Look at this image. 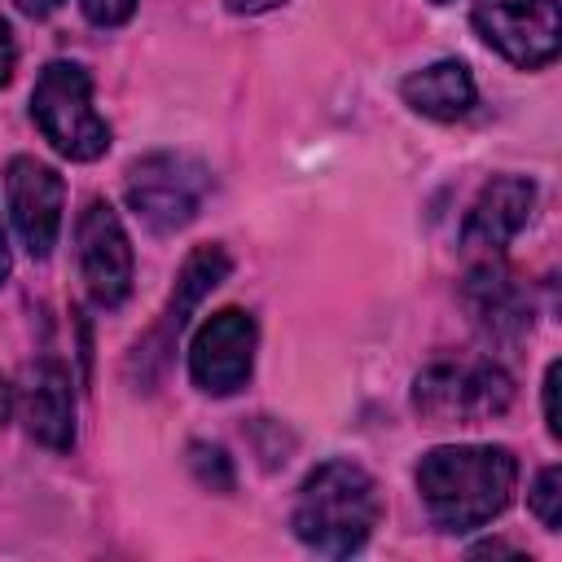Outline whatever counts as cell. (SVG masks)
<instances>
[{
	"label": "cell",
	"mask_w": 562,
	"mask_h": 562,
	"mask_svg": "<svg viewBox=\"0 0 562 562\" xmlns=\"http://www.w3.org/2000/svg\"><path fill=\"white\" fill-rule=\"evenodd\" d=\"M417 492L439 531H474L492 522L518 483V461L501 443H443L417 461Z\"/></svg>",
	"instance_id": "6da1fadb"
},
{
	"label": "cell",
	"mask_w": 562,
	"mask_h": 562,
	"mask_svg": "<svg viewBox=\"0 0 562 562\" xmlns=\"http://www.w3.org/2000/svg\"><path fill=\"white\" fill-rule=\"evenodd\" d=\"M378 522H382V487L364 465L347 457H329L316 470H307V479L299 483L290 527L312 553L351 558L369 544Z\"/></svg>",
	"instance_id": "7a4b0ae2"
},
{
	"label": "cell",
	"mask_w": 562,
	"mask_h": 562,
	"mask_svg": "<svg viewBox=\"0 0 562 562\" xmlns=\"http://www.w3.org/2000/svg\"><path fill=\"white\" fill-rule=\"evenodd\" d=\"M514 404V378L492 356H448L413 378V408L430 426H479Z\"/></svg>",
	"instance_id": "3957f363"
},
{
	"label": "cell",
	"mask_w": 562,
	"mask_h": 562,
	"mask_svg": "<svg viewBox=\"0 0 562 562\" xmlns=\"http://www.w3.org/2000/svg\"><path fill=\"white\" fill-rule=\"evenodd\" d=\"M40 136L70 162H92L110 149V123L92 105V75L79 61H48L31 88Z\"/></svg>",
	"instance_id": "277c9868"
},
{
	"label": "cell",
	"mask_w": 562,
	"mask_h": 562,
	"mask_svg": "<svg viewBox=\"0 0 562 562\" xmlns=\"http://www.w3.org/2000/svg\"><path fill=\"white\" fill-rule=\"evenodd\" d=\"M206 189H211V171L198 158L176 154V149L136 158L127 167V184H123L127 206L158 237H171L184 224H193V215L206 202Z\"/></svg>",
	"instance_id": "5b68a950"
},
{
	"label": "cell",
	"mask_w": 562,
	"mask_h": 562,
	"mask_svg": "<svg viewBox=\"0 0 562 562\" xmlns=\"http://www.w3.org/2000/svg\"><path fill=\"white\" fill-rule=\"evenodd\" d=\"M470 22L479 40L518 70H540L562 48L558 0H474Z\"/></svg>",
	"instance_id": "8992f818"
},
{
	"label": "cell",
	"mask_w": 562,
	"mask_h": 562,
	"mask_svg": "<svg viewBox=\"0 0 562 562\" xmlns=\"http://www.w3.org/2000/svg\"><path fill=\"white\" fill-rule=\"evenodd\" d=\"M228 272H233V259H228V250H224L220 241H206V246H198V250L184 259V268H180V277H176V290H171L162 316L149 325V334L132 347V360H127L132 373L140 369V382H145V386L162 373L167 356L176 351V338L184 334V325H189V316H193V307H198Z\"/></svg>",
	"instance_id": "52a82bcc"
},
{
	"label": "cell",
	"mask_w": 562,
	"mask_h": 562,
	"mask_svg": "<svg viewBox=\"0 0 562 562\" xmlns=\"http://www.w3.org/2000/svg\"><path fill=\"white\" fill-rule=\"evenodd\" d=\"M255 347H259V325L241 307H220L211 312L193 342H189V378L206 395H237L250 382L255 369Z\"/></svg>",
	"instance_id": "ba28073f"
},
{
	"label": "cell",
	"mask_w": 562,
	"mask_h": 562,
	"mask_svg": "<svg viewBox=\"0 0 562 562\" xmlns=\"http://www.w3.org/2000/svg\"><path fill=\"white\" fill-rule=\"evenodd\" d=\"M75 255L83 290L97 307H119L132 294V241L119 211L105 198H92L75 220Z\"/></svg>",
	"instance_id": "9c48e42d"
},
{
	"label": "cell",
	"mask_w": 562,
	"mask_h": 562,
	"mask_svg": "<svg viewBox=\"0 0 562 562\" xmlns=\"http://www.w3.org/2000/svg\"><path fill=\"white\" fill-rule=\"evenodd\" d=\"M4 193H9V215L13 228L26 246L31 259H48L61 233V206H66V184L61 176L40 162V158H13L4 171Z\"/></svg>",
	"instance_id": "30bf717a"
},
{
	"label": "cell",
	"mask_w": 562,
	"mask_h": 562,
	"mask_svg": "<svg viewBox=\"0 0 562 562\" xmlns=\"http://www.w3.org/2000/svg\"><path fill=\"white\" fill-rule=\"evenodd\" d=\"M461 303L470 312V325L496 342V347H509L518 342L527 329H531V299H527V285L518 281L514 268L501 263V255L492 259H479L465 281H461Z\"/></svg>",
	"instance_id": "8fae6325"
},
{
	"label": "cell",
	"mask_w": 562,
	"mask_h": 562,
	"mask_svg": "<svg viewBox=\"0 0 562 562\" xmlns=\"http://www.w3.org/2000/svg\"><path fill=\"white\" fill-rule=\"evenodd\" d=\"M531 206H536V184L527 176H492L479 198L470 202L465 211V224H461V250L465 255H479V259H492L501 255L531 220Z\"/></svg>",
	"instance_id": "7c38bea8"
},
{
	"label": "cell",
	"mask_w": 562,
	"mask_h": 562,
	"mask_svg": "<svg viewBox=\"0 0 562 562\" xmlns=\"http://www.w3.org/2000/svg\"><path fill=\"white\" fill-rule=\"evenodd\" d=\"M22 422L26 435L53 452H66L75 443V382L70 369L57 356H40L22 378Z\"/></svg>",
	"instance_id": "4fadbf2b"
},
{
	"label": "cell",
	"mask_w": 562,
	"mask_h": 562,
	"mask_svg": "<svg viewBox=\"0 0 562 562\" xmlns=\"http://www.w3.org/2000/svg\"><path fill=\"white\" fill-rule=\"evenodd\" d=\"M400 97H404L408 110H417L426 119H439V123H452V119H465L474 110L479 88H474V75L461 57H439V61L404 75Z\"/></svg>",
	"instance_id": "5bb4252c"
},
{
	"label": "cell",
	"mask_w": 562,
	"mask_h": 562,
	"mask_svg": "<svg viewBox=\"0 0 562 562\" xmlns=\"http://www.w3.org/2000/svg\"><path fill=\"white\" fill-rule=\"evenodd\" d=\"M189 470H193V479L202 483V487H211V492H233V461H228V452L220 448V443H189Z\"/></svg>",
	"instance_id": "9a60e30c"
},
{
	"label": "cell",
	"mask_w": 562,
	"mask_h": 562,
	"mask_svg": "<svg viewBox=\"0 0 562 562\" xmlns=\"http://www.w3.org/2000/svg\"><path fill=\"white\" fill-rule=\"evenodd\" d=\"M527 505H531V514L540 518L544 531H558L562 527V470L558 465H544L536 474V483L527 492Z\"/></svg>",
	"instance_id": "2e32d148"
},
{
	"label": "cell",
	"mask_w": 562,
	"mask_h": 562,
	"mask_svg": "<svg viewBox=\"0 0 562 562\" xmlns=\"http://www.w3.org/2000/svg\"><path fill=\"white\" fill-rule=\"evenodd\" d=\"M136 4H140V0H79L83 18H88L92 26H123V22L136 13Z\"/></svg>",
	"instance_id": "e0dca14e"
},
{
	"label": "cell",
	"mask_w": 562,
	"mask_h": 562,
	"mask_svg": "<svg viewBox=\"0 0 562 562\" xmlns=\"http://www.w3.org/2000/svg\"><path fill=\"white\" fill-rule=\"evenodd\" d=\"M558 373H562V364L549 360V369H544V426L553 439H558Z\"/></svg>",
	"instance_id": "ac0fdd59"
},
{
	"label": "cell",
	"mask_w": 562,
	"mask_h": 562,
	"mask_svg": "<svg viewBox=\"0 0 562 562\" xmlns=\"http://www.w3.org/2000/svg\"><path fill=\"white\" fill-rule=\"evenodd\" d=\"M13 70H18V40H13V26L0 18V88H9Z\"/></svg>",
	"instance_id": "d6986e66"
},
{
	"label": "cell",
	"mask_w": 562,
	"mask_h": 562,
	"mask_svg": "<svg viewBox=\"0 0 562 562\" xmlns=\"http://www.w3.org/2000/svg\"><path fill=\"white\" fill-rule=\"evenodd\" d=\"M228 4V13H246V18H255V13H268V9H281L285 0H224Z\"/></svg>",
	"instance_id": "ffe728a7"
},
{
	"label": "cell",
	"mask_w": 562,
	"mask_h": 562,
	"mask_svg": "<svg viewBox=\"0 0 562 562\" xmlns=\"http://www.w3.org/2000/svg\"><path fill=\"white\" fill-rule=\"evenodd\" d=\"M57 4H61V0H13V9L26 13V18H48Z\"/></svg>",
	"instance_id": "44dd1931"
},
{
	"label": "cell",
	"mask_w": 562,
	"mask_h": 562,
	"mask_svg": "<svg viewBox=\"0 0 562 562\" xmlns=\"http://www.w3.org/2000/svg\"><path fill=\"white\" fill-rule=\"evenodd\" d=\"M9 413H13V386H9L4 373H0V426L9 422Z\"/></svg>",
	"instance_id": "7402d4cb"
},
{
	"label": "cell",
	"mask_w": 562,
	"mask_h": 562,
	"mask_svg": "<svg viewBox=\"0 0 562 562\" xmlns=\"http://www.w3.org/2000/svg\"><path fill=\"white\" fill-rule=\"evenodd\" d=\"M9 277V246H4V228H0V281Z\"/></svg>",
	"instance_id": "603a6c76"
},
{
	"label": "cell",
	"mask_w": 562,
	"mask_h": 562,
	"mask_svg": "<svg viewBox=\"0 0 562 562\" xmlns=\"http://www.w3.org/2000/svg\"><path fill=\"white\" fill-rule=\"evenodd\" d=\"M435 4H452V0H435Z\"/></svg>",
	"instance_id": "cb8c5ba5"
}]
</instances>
